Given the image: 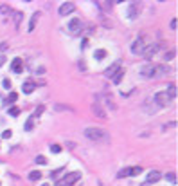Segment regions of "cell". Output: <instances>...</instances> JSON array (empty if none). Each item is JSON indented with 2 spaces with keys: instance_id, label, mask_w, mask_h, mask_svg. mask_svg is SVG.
Wrapping results in <instances>:
<instances>
[{
  "instance_id": "cell-1",
  "label": "cell",
  "mask_w": 178,
  "mask_h": 186,
  "mask_svg": "<svg viewBox=\"0 0 178 186\" xmlns=\"http://www.w3.org/2000/svg\"><path fill=\"white\" fill-rule=\"evenodd\" d=\"M85 136L90 139V141H101V139H106V132L101 130V128H96V126H88L85 128Z\"/></svg>"
},
{
  "instance_id": "cell-2",
  "label": "cell",
  "mask_w": 178,
  "mask_h": 186,
  "mask_svg": "<svg viewBox=\"0 0 178 186\" xmlns=\"http://www.w3.org/2000/svg\"><path fill=\"white\" fill-rule=\"evenodd\" d=\"M144 49H146V43H144V36L140 35L137 40L131 43V53H133V54H142Z\"/></svg>"
},
{
  "instance_id": "cell-3",
  "label": "cell",
  "mask_w": 178,
  "mask_h": 186,
  "mask_svg": "<svg viewBox=\"0 0 178 186\" xmlns=\"http://www.w3.org/2000/svg\"><path fill=\"white\" fill-rule=\"evenodd\" d=\"M74 9H76V4H74V2H65V4L59 5L58 13H59V16H67V15L74 13Z\"/></svg>"
},
{
  "instance_id": "cell-4",
  "label": "cell",
  "mask_w": 178,
  "mask_h": 186,
  "mask_svg": "<svg viewBox=\"0 0 178 186\" xmlns=\"http://www.w3.org/2000/svg\"><path fill=\"white\" fill-rule=\"evenodd\" d=\"M79 177H81V173H79V172H70V173H67V175L63 177V181H61V183H63L65 186H72V184H76V183L79 181Z\"/></svg>"
},
{
  "instance_id": "cell-5",
  "label": "cell",
  "mask_w": 178,
  "mask_h": 186,
  "mask_svg": "<svg viewBox=\"0 0 178 186\" xmlns=\"http://www.w3.org/2000/svg\"><path fill=\"white\" fill-rule=\"evenodd\" d=\"M155 103L158 107H167V105L171 103V98L166 94V92H157V96H155Z\"/></svg>"
},
{
  "instance_id": "cell-6",
  "label": "cell",
  "mask_w": 178,
  "mask_h": 186,
  "mask_svg": "<svg viewBox=\"0 0 178 186\" xmlns=\"http://www.w3.org/2000/svg\"><path fill=\"white\" fill-rule=\"evenodd\" d=\"M140 76L142 78H155V65L153 63H148L140 69Z\"/></svg>"
},
{
  "instance_id": "cell-7",
  "label": "cell",
  "mask_w": 178,
  "mask_h": 186,
  "mask_svg": "<svg viewBox=\"0 0 178 186\" xmlns=\"http://www.w3.org/2000/svg\"><path fill=\"white\" fill-rule=\"evenodd\" d=\"M158 179H162V173H160V172H157V170H153V172H149V173H148L146 184H153V183H157Z\"/></svg>"
},
{
  "instance_id": "cell-8",
  "label": "cell",
  "mask_w": 178,
  "mask_h": 186,
  "mask_svg": "<svg viewBox=\"0 0 178 186\" xmlns=\"http://www.w3.org/2000/svg\"><path fill=\"white\" fill-rule=\"evenodd\" d=\"M138 11H140V4L135 2V4H131V5H130V9H128V16H130L131 20H133V18H137Z\"/></svg>"
},
{
  "instance_id": "cell-9",
  "label": "cell",
  "mask_w": 178,
  "mask_h": 186,
  "mask_svg": "<svg viewBox=\"0 0 178 186\" xmlns=\"http://www.w3.org/2000/svg\"><path fill=\"white\" fill-rule=\"evenodd\" d=\"M119 63H120V62H115L113 65H110V67H108V69L104 71V76H106V78H112V76H113V74L117 72L119 69H120V65H119Z\"/></svg>"
},
{
  "instance_id": "cell-10",
  "label": "cell",
  "mask_w": 178,
  "mask_h": 186,
  "mask_svg": "<svg viewBox=\"0 0 178 186\" xmlns=\"http://www.w3.org/2000/svg\"><path fill=\"white\" fill-rule=\"evenodd\" d=\"M11 71H13V72H18V74L23 71V63H22L20 58H15V60L11 62Z\"/></svg>"
},
{
  "instance_id": "cell-11",
  "label": "cell",
  "mask_w": 178,
  "mask_h": 186,
  "mask_svg": "<svg viewBox=\"0 0 178 186\" xmlns=\"http://www.w3.org/2000/svg\"><path fill=\"white\" fill-rule=\"evenodd\" d=\"M81 20L79 18H74V20H70V24H68V29L72 31V33H79V29H81Z\"/></svg>"
},
{
  "instance_id": "cell-12",
  "label": "cell",
  "mask_w": 178,
  "mask_h": 186,
  "mask_svg": "<svg viewBox=\"0 0 178 186\" xmlns=\"http://www.w3.org/2000/svg\"><path fill=\"white\" fill-rule=\"evenodd\" d=\"M157 51H158V43H153V45H149V47H146L142 54H146L148 58H151V56H153V54H155Z\"/></svg>"
},
{
  "instance_id": "cell-13",
  "label": "cell",
  "mask_w": 178,
  "mask_h": 186,
  "mask_svg": "<svg viewBox=\"0 0 178 186\" xmlns=\"http://www.w3.org/2000/svg\"><path fill=\"white\" fill-rule=\"evenodd\" d=\"M92 108H94V112H96V116H97V118H103V119L106 118V112H104V108H103V107H101L99 103H94V107H92Z\"/></svg>"
},
{
  "instance_id": "cell-14",
  "label": "cell",
  "mask_w": 178,
  "mask_h": 186,
  "mask_svg": "<svg viewBox=\"0 0 178 186\" xmlns=\"http://www.w3.org/2000/svg\"><path fill=\"white\" fill-rule=\"evenodd\" d=\"M41 16V13L40 11H36L34 15H33V18H31V22H29V31H33L34 27H36V24H38V18Z\"/></svg>"
},
{
  "instance_id": "cell-15",
  "label": "cell",
  "mask_w": 178,
  "mask_h": 186,
  "mask_svg": "<svg viewBox=\"0 0 178 186\" xmlns=\"http://www.w3.org/2000/svg\"><path fill=\"white\" fill-rule=\"evenodd\" d=\"M166 94H167V96H169L171 100H173V98H176V94H178V89H176V85H175V83H171V85L167 87V92H166Z\"/></svg>"
},
{
  "instance_id": "cell-16",
  "label": "cell",
  "mask_w": 178,
  "mask_h": 186,
  "mask_svg": "<svg viewBox=\"0 0 178 186\" xmlns=\"http://www.w3.org/2000/svg\"><path fill=\"white\" fill-rule=\"evenodd\" d=\"M22 90H23L25 94H31V92L34 90V83L33 82H25L23 85H22Z\"/></svg>"
},
{
  "instance_id": "cell-17",
  "label": "cell",
  "mask_w": 178,
  "mask_h": 186,
  "mask_svg": "<svg viewBox=\"0 0 178 186\" xmlns=\"http://www.w3.org/2000/svg\"><path fill=\"white\" fill-rule=\"evenodd\" d=\"M38 179H41V172H38V170L29 172V181H31V183H36Z\"/></svg>"
},
{
  "instance_id": "cell-18",
  "label": "cell",
  "mask_w": 178,
  "mask_h": 186,
  "mask_svg": "<svg viewBox=\"0 0 178 186\" xmlns=\"http://www.w3.org/2000/svg\"><path fill=\"white\" fill-rule=\"evenodd\" d=\"M18 100V94L16 92H11L9 96H7V100H4V105H11V103H15Z\"/></svg>"
},
{
  "instance_id": "cell-19",
  "label": "cell",
  "mask_w": 178,
  "mask_h": 186,
  "mask_svg": "<svg viewBox=\"0 0 178 186\" xmlns=\"http://www.w3.org/2000/svg\"><path fill=\"white\" fill-rule=\"evenodd\" d=\"M122 74H124V69L120 67V69H119L117 72H115V74L112 76V80H113V83H119V82H120V80H122Z\"/></svg>"
},
{
  "instance_id": "cell-20",
  "label": "cell",
  "mask_w": 178,
  "mask_h": 186,
  "mask_svg": "<svg viewBox=\"0 0 178 186\" xmlns=\"http://www.w3.org/2000/svg\"><path fill=\"white\" fill-rule=\"evenodd\" d=\"M167 71H169V69H167L166 65H160V67H155V78H157V76H162V74H166Z\"/></svg>"
},
{
  "instance_id": "cell-21",
  "label": "cell",
  "mask_w": 178,
  "mask_h": 186,
  "mask_svg": "<svg viewBox=\"0 0 178 186\" xmlns=\"http://www.w3.org/2000/svg\"><path fill=\"white\" fill-rule=\"evenodd\" d=\"M142 172V168L140 166H135V168H128V175H138Z\"/></svg>"
},
{
  "instance_id": "cell-22",
  "label": "cell",
  "mask_w": 178,
  "mask_h": 186,
  "mask_svg": "<svg viewBox=\"0 0 178 186\" xmlns=\"http://www.w3.org/2000/svg\"><path fill=\"white\" fill-rule=\"evenodd\" d=\"M94 56H96V60H103V58L106 56V51H104V49H99V51H96Z\"/></svg>"
},
{
  "instance_id": "cell-23",
  "label": "cell",
  "mask_w": 178,
  "mask_h": 186,
  "mask_svg": "<svg viewBox=\"0 0 178 186\" xmlns=\"http://www.w3.org/2000/svg\"><path fill=\"white\" fill-rule=\"evenodd\" d=\"M0 13H2V15H9V13H11L9 5H5V4H0Z\"/></svg>"
},
{
  "instance_id": "cell-24",
  "label": "cell",
  "mask_w": 178,
  "mask_h": 186,
  "mask_svg": "<svg viewBox=\"0 0 178 186\" xmlns=\"http://www.w3.org/2000/svg\"><path fill=\"white\" fill-rule=\"evenodd\" d=\"M33 126H34V119H33V118H29V119H27V123H25V126H23V128H25V130L29 132V130H31Z\"/></svg>"
},
{
  "instance_id": "cell-25",
  "label": "cell",
  "mask_w": 178,
  "mask_h": 186,
  "mask_svg": "<svg viewBox=\"0 0 178 186\" xmlns=\"http://www.w3.org/2000/svg\"><path fill=\"white\" fill-rule=\"evenodd\" d=\"M9 114L16 118V116H18V114H20V108H18V107H11V108H9Z\"/></svg>"
},
{
  "instance_id": "cell-26",
  "label": "cell",
  "mask_w": 178,
  "mask_h": 186,
  "mask_svg": "<svg viewBox=\"0 0 178 186\" xmlns=\"http://www.w3.org/2000/svg\"><path fill=\"white\" fill-rule=\"evenodd\" d=\"M63 170H65V168H63V166H61V168H58V170H54V172H52V173H51V177H52V179H56V177H58V175H61V172H63Z\"/></svg>"
},
{
  "instance_id": "cell-27",
  "label": "cell",
  "mask_w": 178,
  "mask_h": 186,
  "mask_svg": "<svg viewBox=\"0 0 178 186\" xmlns=\"http://www.w3.org/2000/svg\"><path fill=\"white\" fill-rule=\"evenodd\" d=\"M36 165H47V159L43 155H36Z\"/></svg>"
},
{
  "instance_id": "cell-28",
  "label": "cell",
  "mask_w": 178,
  "mask_h": 186,
  "mask_svg": "<svg viewBox=\"0 0 178 186\" xmlns=\"http://www.w3.org/2000/svg\"><path fill=\"white\" fill-rule=\"evenodd\" d=\"M122 177H128V168H124V170H120L117 173V179H122Z\"/></svg>"
},
{
  "instance_id": "cell-29",
  "label": "cell",
  "mask_w": 178,
  "mask_h": 186,
  "mask_svg": "<svg viewBox=\"0 0 178 186\" xmlns=\"http://www.w3.org/2000/svg\"><path fill=\"white\" fill-rule=\"evenodd\" d=\"M166 179H167L169 183H176V175H175V173H167V175H166Z\"/></svg>"
},
{
  "instance_id": "cell-30",
  "label": "cell",
  "mask_w": 178,
  "mask_h": 186,
  "mask_svg": "<svg viewBox=\"0 0 178 186\" xmlns=\"http://www.w3.org/2000/svg\"><path fill=\"white\" fill-rule=\"evenodd\" d=\"M51 150H52V154H59V152H61V146L59 145H52L51 146Z\"/></svg>"
},
{
  "instance_id": "cell-31",
  "label": "cell",
  "mask_w": 178,
  "mask_h": 186,
  "mask_svg": "<svg viewBox=\"0 0 178 186\" xmlns=\"http://www.w3.org/2000/svg\"><path fill=\"white\" fill-rule=\"evenodd\" d=\"M11 136H13V132H11V130H4V134H2V137H4V139H9Z\"/></svg>"
},
{
  "instance_id": "cell-32",
  "label": "cell",
  "mask_w": 178,
  "mask_h": 186,
  "mask_svg": "<svg viewBox=\"0 0 178 186\" xmlns=\"http://www.w3.org/2000/svg\"><path fill=\"white\" fill-rule=\"evenodd\" d=\"M2 87H4V89H11V82H9V80L5 78V80L2 82Z\"/></svg>"
},
{
  "instance_id": "cell-33",
  "label": "cell",
  "mask_w": 178,
  "mask_h": 186,
  "mask_svg": "<svg viewBox=\"0 0 178 186\" xmlns=\"http://www.w3.org/2000/svg\"><path fill=\"white\" fill-rule=\"evenodd\" d=\"M22 16H23V15H22V13H16V15H15V18H16V25H20V22H22Z\"/></svg>"
},
{
  "instance_id": "cell-34",
  "label": "cell",
  "mask_w": 178,
  "mask_h": 186,
  "mask_svg": "<svg viewBox=\"0 0 178 186\" xmlns=\"http://www.w3.org/2000/svg\"><path fill=\"white\" fill-rule=\"evenodd\" d=\"M41 112H43V107H38V108H36V114H34V116H31V118L34 119V118H36V116H40Z\"/></svg>"
},
{
  "instance_id": "cell-35",
  "label": "cell",
  "mask_w": 178,
  "mask_h": 186,
  "mask_svg": "<svg viewBox=\"0 0 178 186\" xmlns=\"http://www.w3.org/2000/svg\"><path fill=\"white\" fill-rule=\"evenodd\" d=\"M7 51V43L4 42V43H0V53H5Z\"/></svg>"
},
{
  "instance_id": "cell-36",
  "label": "cell",
  "mask_w": 178,
  "mask_h": 186,
  "mask_svg": "<svg viewBox=\"0 0 178 186\" xmlns=\"http://www.w3.org/2000/svg\"><path fill=\"white\" fill-rule=\"evenodd\" d=\"M171 29H178V20L175 18V20H171Z\"/></svg>"
},
{
  "instance_id": "cell-37",
  "label": "cell",
  "mask_w": 178,
  "mask_h": 186,
  "mask_svg": "<svg viewBox=\"0 0 178 186\" xmlns=\"http://www.w3.org/2000/svg\"><path fill=\"white\" fill-rule=\"evenodd\" d=\"M173 56H175V53H167V54H166V60H171Z\"/></svg>"
},
{
  "instance_id": "cell-38",
  "label": "cell",
  "mask_w": 178,
  "mask_h": 186,
  "mask_svg": "<svg viewBox=\"0 0 178 186\" xmlns=\"http://www.w3.org/2000/svg\"><path fill=\"white\" fill-rule=\"evenodd\" d=\"M2 63H5V56H4V54L0 56V67H2Z\"/></svg>"
},
{
  "instance_id": "cell-39",
  "label": "cell",
  "mask_w": 178,
  "mask_h": 186,
  "mask_svg": "<svg viewBox=\"0 0 178 186\" xmlns=\"http://www.w3.org/2000/svg\"><path fill=\"white\" fill-rule=\"evenodd\" d=\"M56 186H65V184H63V183H58V184H56Z\"/></svg>"
},
{
  "instance_id": "cell-40",
  "label": "cell",
  "mask_w": 178,
  "mask_h": 186,
  "mask_svg": "<svg viewBox=\"0 0 178 186\" xmlns=\"http://www.w3.org/2000/svg\"><path fill=\"white\" fill-rule=\"evenodd\" d=\"M43 186H49V184H43Z\"/></svg>"
}]
</instances>
